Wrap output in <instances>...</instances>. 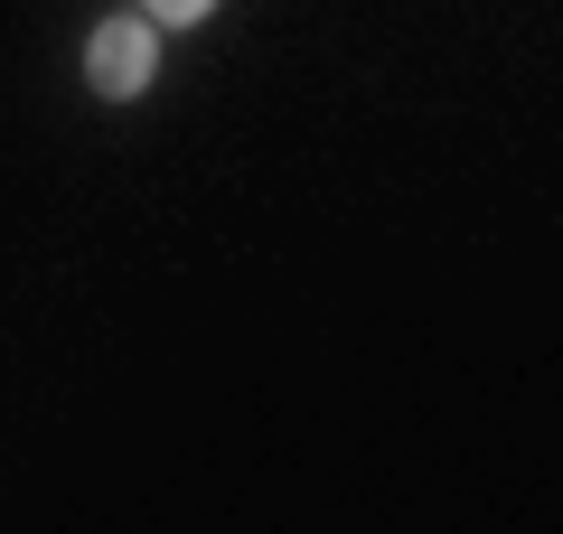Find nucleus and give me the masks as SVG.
I'll return each instance as SVG.
<instances>
[{
    "label": "nucleus",
    "instance_id": "obj_2",
    "mask_svg": "<svg viewBox=\"0 0 563 534\" xmlns=\"http://www.w3.org/2000/svg\"><path fill=\"white\" fill-rule=\"evenodd\" d=\"M207 10H217V0H141V20H151V29H198Z\"/></svg>",
    "mask_w": 563,
    "mask_h": 534
},
{
    "label": "nucleus",
    "instance_id": "obj_1",
    "mask_svg": "<svg viewBox=\"0 0 563 534\" xmlns=\"http://www.w3.org/2000/svg\"><path fill=\"white\" fill-rule=\"evenodd\" d=\"M151 76H161V29L151 20H95V38H85V85H95V103L151 94Z\"/></svg>",
    "mask_w": 563,
    "mask_h": 534
}]
</instances>
